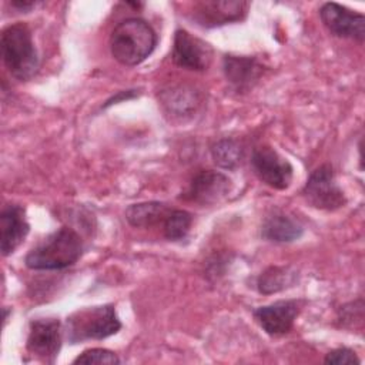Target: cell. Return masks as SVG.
I'll list each match as a JSON object with an SVG mask.
<instances>
[{
    "label": "cell",
    "mask_w": 365,
    "mask_h": 365,
    "mask_svg": "<svg viewBox=\"0 0 365 365\" xmlns=\"http://www.w3.org/2000/svg\"><path fill=\"white\" fill-rule=\"evenodd\" d=\"M214 163L224 170H235L244 158V147L235 138H222L211 148Z\"/></svg>",
    "instance_id": "obj_19"
},
{
    "label": "cell",
    "mask_w": 365,
    "mask_h": 365,
    "mask_svg": "<svg viewBox=\"0 0 365 365\" xmlns=\"http://www.w3.org/2000/svg\"><path fill=\"white\" fill-rule=\"evenodd\" d=\"M38 3L37 1H33V0H11L10 1V6L19 11H23V13H27L30 11L31 9H34Z\"/></svg>",
    "instance_id": "obj_23"
},
{
    "label": "cell",
    "mask_w": 365,
    "mask_h": 365,
    "mask_svg": "<svg viewBox=\"0 0 365 365\" xmlns=\"http://www.w3.org/2000/svg\"><path fill=\"white\" fill-rule=\"evenodd\" d=\"M302 225L285 214H274L268 217L261 230L262 238L272 242H292L302 237Z\"/></svg>",
    "instance_id": "obj_16"
},
{
    "label": "cell",
    "mask_w": 365,
    "mask_h": 365,
    "mask_svg": "<svg viewBox=\"0 0 365 365\" xmlns=\"http://www.w3.org/2000/svg\"><path fill=\"white\" fill-rule=\"evenodd\" d=\"M157 34L143 19L128 17L120 21L110 36L111 56L123 66L143 63L155 48Z\"/></svg>",
    "instance_id": "obj_2"
},
{
    "label": "cell",
    "mask_w": 365,
    "mask_h": 365,
    "mask_svg": "<svg viewBox=\"0 0 365 365\" xmlns=\"http://www.w3.org/2000/svg\"><path fill=\"white\" fill-rule=\"evenodd\" d=\"M248 6L247 1L238 0L200 1L194 6V19L204 27H215L242 20Z\"/></svg>",
    "instance_id": "obj_12"
},
{
    "label": "cell",
    "mask_w": 365,
    "mask_h": 365,
    "mask_svg": "<svg viewBox=\"0 0 365 365\" xmlns=\"http://www.w3.org/2000/svg\"><path fill=\"white\" fill-rule=\"evenodd\" d=\"M120 362L117 354L106 348L86 349L73 361L74 365H118Z\"/></svg>",
    "instance_id": "obj_21"
},
{
    "label": "cell",
    "mask_w": 365,
    "mask_h": 365,
    "mask_svg": "<svg viewBox=\"0 0 365 365\" xmlns=\"http://www.w3.org/2000/svg\"><path fill=\"white\" fill-rule=\"evenodd\" d=\"M1 57L11 77L27 81L38 70V54L31 30L26 23H14L1 31Z\"/></svg>",
    "instance_id": "obj_3"
},
{
    "label": "cell",
    "mask_w": 365,
    "mask_h": 365,
    "mask_svg": "<svg viewBox=\"0 0 365 365\" xmlns=\"http://www.w3.org/2000/svg\"><path fill=\"white\" fill-rule=\"evenodd\" d=\"M160 103L165 114L182 118L195 113L200 100L194 88L187 86H178L163 91Z\"/></svg>",
    "instance_id": "obj_15"
},
{
    "label": "cell",
    "mask_w": 365,
    "mask_h": 365,
    "mask_svg": "<svg viewBox=\"0 0 365 365\" xmlns=\"http://www.w3.org/2000/svg\"><path fill=\"white\" fill-rule=\"evenodd\" d=\"M325 364H332V365H356L361 364V359L356 356V354L349 349V348H336L329 351L325 355L324 359Z\"/></svg>",
    "instance_id": "obj_22"
},
{
    "label": "cell",
    "mask_w": 365,
    "mask_h": 365,
    "mask_svg": "<svg viewBox=\"0 0 365 365\" xmlns=\"http://www.w3.org/2000/svg\"><path fill=\"white\" fill-rule=\"evenodd\" d=\"M171 208L160 201H147L131 204L125 208V220L130 225L137 228H150L164 222Z\"/></svg>",
    "instance_id": "obj_17"
},
{
    "label": "cell",
    "mask_w": 365,
    "mask_h": 365,
    "mask_svg": "<svg viewBox=\"0 0 365 365\" xmlns=\"http://www.w3.org/2000/svg\"><path fill=\"white\" fill-rule=\"evenodd\" d=\"M302 195L309 205L325 211H335L346 204V197L338 185L329 164H322L309 174L302 188Z\"/></svg>",
    "instance_id": "obj_5"
},
{
    "label": "cell",
    "mask_w": 365,
    "mask_h": 365,
    "mask_svg": "<svg viewBox=\"0 0 365 365\" xmlns=\"http://www.w3.org/2000/svg\"><path fill=\"white\" fill-rule=\"evenodd\" d=\"M121 329V321L113 304L86 307L74 311L66 319V338L70 344L90 339H104Z\"/></svg>",
    "instance_id": "obj_4"
},
{
    "label": "cell",
    "mask_w": 365,
    "mask_h": 365,
    "mask_svg": "<svg viewBox=\"0 0 365 365\" xmlns=\"http://www.w3.org/2000/svg\"><path fill=\"white\" fill-rule=\"evenodd\" d=\"M251 167L255 175L271 188L285 190L292 181L294 168L291 163L271 147L262 145L254 148Z\"/></svg>",
    "instance_id": "obj_7"
},
{
    "label": "cell",
    "mask_w": 365,
    "mask_h": 365,
    "mask_svg": "<svg viewBox=\"0 0 365 365\" xmlns=\"http://www.w3.org/2000/svg\"><path fill=\"white\" fill-rule=\"evenodd\" d=\"M30 231L26 211L21 205L10 204L0 214V250L3 257L10 255L24 241Z\"/></svg>",
    "instance_id": "obj_13"
},
{
    "label": "cell",
    "mask_w": 365,
    "mask_h": 365,
    "mask_svg": "<svg viewBox=\"0 0 365 365\" xmlns=\"http://www.w3.org/2000/svg\"><path fill=\"white\" fill-rule=\"evenodd\" d=\"M231 180L220 171L201 170L190 182L187 198L200 205H212L221 202L231 191Z\"/></svg>",
    "instance_id": "obj_11"
},
{
    "label": "cell",
    "mask_w": 365,
    "mask_h": 365,
    "mask_svg": "<svg viewBox=\"0 0 365 365\" xmlns=\"http://www.w3.org/2000/svg\"><path fill=\"white\" fill-rule=\"evenodd\" d=\"M63 344V328L57 318L33 319L29 325L26 348L37 359L54 364Z\"/></svg>",
    "instance_id": "obj_6"
},
{
    "label": "cell",
    "mask_w": 365,
    "mask_h": 365,
    "mask_svg": "<svg viewBox=\"0 0 365 365\" xmlns=\"http://www.w3.org/2000/svg\"><path fill=\"white\" fill-rule=\"evenodd\" d=\"M222 70L227 81L238 91L250 90L262 76V64L247 56L227 54L222 60Z\"/></svg>",
    "instance_id": "obj_14"
},
{
    "label": "cell",
    "mask_w": 365,
    "mask_h": 365,
    "mask_svg": "<svg viewBox=\"0 0 365 365\" xmlns=\"http://www.w3.org/2000/svg\"><path fill=\"white\" fill-rule=\"evenodd\" d=\"M191 224H192L191 212L185 210H171L163 222L164 235L170 241L182 240L187 237L191 228Z\"/></svg>",
    "instance_id": "obj_20"
},
{
    "label": "cell",
    "mask_w": 365,
    "mask_h": 365,
    "mask_svg": "<svg viewBox=\"0 0 365 365\" xmlns=\"http://www.w3.org/2000/svg\"><path fill=\"white\" fill-rule=\"evenodd\" d=\"M212 56L214 50L207 41L190 34L182 29L175 31L173 44V61L178 67L192 71H204L210 67Z\"/></svg>",
    "instance_id": "obj_9"
},
{
    "label": "cell",
    "mask_w": 365,
    "mask_h": 365,
    "mask_svg": "<svg viewBox=\"0 0 365 365\" xmlns=\"http://www.w3.org/2000/svg\"><path fill=\"white\" fill-rule=\"evenodd\" d=\"M297 281V271L291 267H269L257 279V289L264 294H275L292 287Z\"/></svg>",
    "instance_id": "obj_18"
},
{
    "label": "cell",
    "mask_w": 365,
    "mask_h": 365,
    "mask_svg": "<svg viewBox=\"0 0 365 365\" xmlns=\"http://www.w3.org/2000/svg\"><path fill=\"white\" fill-rule=\"evenodd\" d=\"M301 311V301L281 299L268 305L258 307L252 311L259 327L272 336L284 335L291 331L295 318Z\"/></svg>",
    "instance_id": "obj_10"
},
{
    "label": "cell",
    "mask_w": 365,
    "mask_h": 365,
    "mask_svg": "<svg viewBox=\"0 0 365 365\" xmlns=\"http://www.w3.org/2000/svg\"><path fill=\"white\" fill-rule=\"evenodd\" d=\"M324 26L336 37L351 38L359 43L365 38V17L362 13L351 10L338 3H324L319 9Z\"/></svg>",
    "instance_id": "obj_8"
},
{
    "label": "cell",
    "mask_w": 365,
    "mask_h": 365,
    "mask_svg": "<svg viewBox=\"0 0 365 365\" xmlns=\"http://www.w3.org/2000/svg\"><path fill=\"white\" fill-rule=\"evenodd\" d=\"M83 254V241L77 231L61 227L29 251L24 264L36 271H58L76 264Z\"/></svg>",
    "instance_id": "obj_1"
}]
</instances>
